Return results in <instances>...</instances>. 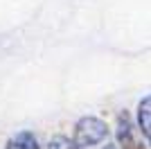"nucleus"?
Listing matches in <instances>:
<instances>
[{
    "instance_id": "nucleus-1",
    "label": "nucleus",
    "mask_w": 151,
    "mask_h": 149,
    "mask_svg": "<svg viewBox=\"0 0 151 149\" xmlns=\"http://www.w3.org/2000/svg\"><path fill=\"white\" fill-rule=\"evenodd\" d=\"M75 149H117L106 122L95 115H86L75 127Z\"/></svg>"
},
{
    "instance_id": "nucleus-2",
    "label": "nucleus",
    "mask_w": 151,
    "mask_h": 149,
    "mask_svg": "<svg viewBox=\"0 0 151 149\" xmlns=\"http://www.w3.org/2000/svg\"><path fill=\"white\" fill-rule=\"evenodd\" d=\"M7 149H41L36 142V138L32 131H18L16 136L9 138L7 142Z\"/></svg>"
},
{
    "instance_id": "nucleus-3",
    "label": "nucleus",
    "mask_w": 151,
    "mask_h": 149,
    "mask_svg": "<svg viewBox=\"0 0 151 149\" xmlns=\"http://www.w3.org/2000/svg\"><path fill=\"white\" fill-rule=\"evenodd\" d=\"M149 104L151 99L145 97L142 102H140V108H138V122H140V131H142V136H145V140L149 142Z\"/></svg>"
},
{
    "instance_id": "nucleus-4",
    "label": "nucleus",
    "mask_w": 151,
    "mask_h": 149,
    "mask_svg": "<svg viewBox=\"0 0 151 149\" xmlns=\"http://www.w3.org/2000/svg\"><path fill=\"white\" fill-rule=\"evenodd\" d=\"M47 149H75V145L65 136H54L50 142H47Z\"/></svg>"
}]
</instances>
